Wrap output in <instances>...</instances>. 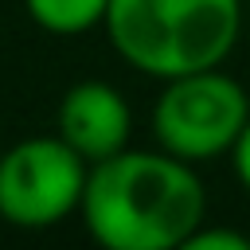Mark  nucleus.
Wrapping results in <instances>:
<instances>
[{"instance_id":"1","label":"nucleus","mask_w":250,"mask_h":250,"mask_svg":"<svg viewBox=\"0 0 250 250\" xmlns=\"http://www.w3.org/2000/svg\"><path fill=\"white\" fill-rule=\"evenodd\" d=\"M78 219L105 250H184L207 223V188L164 148H121L90 164Z\"/></svg>"},{"instance_id":"2","label":"nucleus","mask_w":250,"mask_h":250,"mask_svg":"<svg viewBox=\"0 0 250 250\" xmlns=\"http://www.w3.org/2000/svg\"><path fill=\"white\" fill-rule=\"evenodd\" d=\"M246 27V0H109L105 39L145 78L223 66Z\"/></svg>"},{"instance_id":"3","label":"nucleus","mask_w":250,"mask_h":250,"mask_svg":"<svg viewBox=\"0 0 250 250\" xmlns=\"http://www.w3.org/2000/svg\"><path fill=\"white\" fill-rule=\"evenodd\" d=\"M246 121H250V94L223 66L164 78L148 113L156 148L195 168L230 156Z\"/></svg>"},{"instance_id":"4","label":"nucleus","mask_w":250,"mask_h":250,"mask_svg":"<svg viewBox=\"0 0 250 250\" xmlns=\"http://www.w3.org/2000/svg\"><path fill=\"white\" fill-rule=\"evenodd\" d=\"M90 160L59 133L23 137L0 152V219L20 230H51L78 215Z\"/></svg>"},{"instance_id":"5","label":"nucleus","mask_w":250,"mask_h":250,"mask_svg":"<svg viewBox=\"0 0 250 250\" xmlns=\"http://www.w3.org/2000/svg\"><path fill=\"white\" fill-rule=\"evenodd\" d=\"M55 133L90 164L129 148L133 137V109L125 94L105 78H82L74 82L59 109H55Z\"/></svg>"},{"instance_id":"6","label":"nucleus","mask_w":250,"mask_h":250,"mask_svg":"<svg viewBox=\"0 0 250 250\" xmlns=\"http://www.w3.org/2000/svg\"><path fill=\"white\" fill-rule=\"evenodd\" d=\"M23 8L31 16V23L43 27L47 35L74 39V35H86L105 23L109 0H23Z\"/></svg>"},{"instance_id":"7","label":"nucleus","mask_w":250,"mask_h":250,"mask_svg":"<svg viewBox=\"0 0 250 250\" xmlns=\"http://www.w3.org/2000/svg\"><path fill=\"white\" fill-rule=\"evenodd\" d=\"M184 250H250V234H242L238 227H223V223H203Z\"/></svg>"},{"instance_id":"8","label":"nucleus","mask_w":250,"mask_h":250,"mask_svg":"<svg viewBox=\"0 0 250 250\" xmlns=\"http://www.w3.org/2000/svg\"><path fill=\"white\" fill-rule=\"evenodd\" d=\"M230 168H234V180L242 184V191L250 195V121H246V129L238 133L234 148H230Z\"/></svg>"},{"instance_id":"9","label":"nucleus","mask_w":250,"mask_h":250,"mask_svg":"<svg viewBox=\"0 0 250 250\" xmlns=\"http://www.w3.org/2000/svg\"><path fill=\"white\" fill-rule=\"evenodd\" d=\"M246 23H250V0H246Z\"/></svg>"},{"instance_id":"10","label":"nucleus","mask_w":250,"mask_h":250,"mask_svg":"<svg viewBox=\"0 0 250 250\" xmlns=\"http://www.w3.org/2000/svg\"><path fill=\"white\" fill-rule=\"evenodd\" d=\"M0 152H4V145H0Z\"/></svg>"}]
</instances>
